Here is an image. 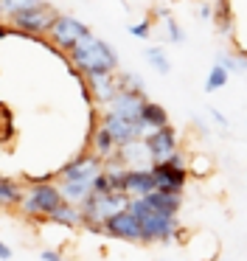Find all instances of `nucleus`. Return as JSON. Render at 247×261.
I'll use <instances>...</instances> for the list:
<instances>
[{
    "instance_id": "obj_1",
    "label": "nucleus",
    "mask_w": 247,
    "mask_h": 261,
    "mask_svg": "<svg viewBox=\"0 0 247 261\" xmlns=\"http://www.w3.org/2000/svg\"><path fill=\"white\" fill-rule=\"evenodd\" d=\"M70 68L76 73H82L84 79H95V76H110V73H118V59L115 48L110 42H104L101 37H87L84 42H79L70 54Z\"/></svg>"
},
{
    "instance_id": "obj_2",
    "label": "nucleus",
    "mask_w": 247,
    "mask_h": 261,
    "mask_svg": "<svg viewBox=\"0 0 247 261\" xmlns=\"http://www.w3.org/2000/svg\"><path fill=\"white\" fill-rule=\"evenodd\" d=\"M65 202L56 177H28V188H26V199H22L20 214L28 219H45L51 222L54 211Z\"/></svg>"
},
{
    "instance_id": "obj_3",
    "label": "nucleus",
    "mask_w": 247,
    "mask_h": 261,
    "mask_svg": "<svg viewBox=\"0 0 247 261\" xmlns=\"http://www.w3.org/2000/svg\"><path fill=\"white\" fill-rule=\"evenodd\" d=\"M129 211L140 219V227H143V244H166V242H174L180 236V222L177 216H168V214H160L155 211L143 197L138 199H129Z\"/></svg>"
},
{
    "instance_id": "obj_4",
    "label": "nucleus",
    "mask_w": 247,
    "mask_h": 261,
    "mask_svg": "<svg viewBox=\"0 0 247 261\" xmlns=\"http://www.w3.org/2000/svg\"><path fill=\"white\" fill-rule=\"evenodd\" d=\"M56 20H59V12H56L51 3H39V6H31V9H22V12L9 14L6 23L22 37H48Z\"/></svg>"
},
{
    "instance_id": "obj_5",
    "label": "nucleus",
    "mask_w": 247,
    "mask_h": 261,
    "mask_svg": "<svg viewBox=\"0 0 247 261\" xmlns=\"http://www.w3.org/2000/svg\"><path fill=\"white\" fill-rule=\"evenodd\" d=\"M152 171H155V182H157V191H166V194H183L185 186L191 180V171H188V158L185 154H171L168 160H160V163H152Z\"/></svg>"
},
{
    "instance_id": "obj_6",
    "label": "nucleus",
    "mask_w": 247,
    "mask_h": 261,
    "mask_svg": "<svg viewBox=\"0 0 247 261\" xmlns=\"http://www.w3.org/2000/svg\"><path fill=\"white\" fill-rule=\"evenodd\" d=\"M87 37H93V31H90V25L84 23V20L73 17V14H59V20L54 23L48 40L59 54H70L73 48H76L79 42H84Z\"/></svg>"
},
{
    "instance_id": "obj_7",
    "label": "nucleus",
    "mask_w": 247,
    "mask_h": 261,
    "mask_svg": "<svg viewBox=\"0 0 247 261\" xmlns=\"http://www.w3.org/2000/svg\"><path fill=\"white\" fill-rule=\"evenodd\" d=\"M104 169H107V163L101 154L84 152V154H76L73 160H67L54 177H56V182H93Z\"/></svg>"
},
{
    "instance_id": "obj_8",
    "label": "nucleus",
    "mask_w": 247,
    "mask_h": 261,
    "mask_svg": "<svg viewBox=\"0 0 247 261\" xmlns=\"http://www.w3.org/2000/svg\"><path fill=\"white\" fill-rule=\"evenodd\" d=\"M104 236L118 239V242H129V244H143V227H140V219L132 211L124 208L104 222Z\"/></svg>"
},
{
    "instance_id": "obj_9",
    "label": "nucleus",
    "mask_w": 247,
    "mask_h": 261,
    "mask_svg": "<svg viewBox=\"0 0 247 261\" xmlns=\"http://www.w3.org/2000/svg\"><path fill=\"white\" fill-rule=\"evenodd\" d=\"M143 143H146V149H149V154H152L155 163L168 160L171 154L180 152V135H177V129H174L171 124L160 126V129H152L149 135L143 138Z\"/></svg>"
},
{
    "instance_id": "obj_10",
    "label": "nucleus",
    "mask_w": 247,
    "mask_h": 261,
    "mask_svg": "<svg viewBox=\"0 0 247 261\" xmlns=\"http://www.w3.org/2000/svg\"><path fill=\"white\" fill-rule=\"evenodd\" d=\"M101 124L112 132L118 146H127V143H132V141H143V138L149 135L143 121H124V118H118V115L107 113V110L101 113Z\"/></svg>"
},
{
    "instance_id": "obj_11",
    "label": "nucleus",
    "mask_w": 247,
    "mask_h": 261,
    "mask_svg": "<svg viewBox=\"0 0 247 261\" xmlns=\"http://www.w3.org/2000/svg\"><path fill=\"white\" fill-rule=\"evenodd\" d=\"M152 191H157L155 171L152 169H127L124 171V194H127L129 199L149 197Z\"/></svg>"
},
{
    "instance_id": "obj_12",
    "label": "nucleus",
    "mask_w": 247,
    "mask_h": 261,
    "mask_svg": "<svg viewBox=\"0 0 247 261\" xmlns=\"http://www.w3.org/2000/svg\"><path fill=\"white\" fill-rule=\"evenodd\" d=\"M143 101H146V93H129V90H121L115 98H112L110 107H104L107 113L118 115L124 121H140V110H143Z\"/></svg>"
},
{
    "instance_id": "obj_13",
    "label": "nucleus",
    "mask_w": 247,
    "mask_h": 261,
    "mask_svg": "<svg viewBox=\"0 0 247 261\" xmlns=\"http://www.w3.org/2000/svg\"><path fill=\"white\" fill-rule=\"evenodd\" d=\"M90 87H93V101L101 104V107H110L112 98L121 93L118 87V73H110V76H95V79H84Z\"/></svg>"
},
{
    "instance_id": "obj_14",
    "label": "nucleus",
    "mask_w": 247,
    "mask_h": 261,
    "mask_svg": "<svg viewBox=\"0 0 247 261\" xmlns=\"http://www.w3.org/2000/svg\"><path fill=\"white\" fill-rule=\"evenodd\" d=\"M22 199H26V191L22 186L14 180V177L0 174V208L3 211H20Z\"/></svg>"
},
{
    "instance_id": "obj_15",
    "label": "nucleus",
    "mask_w": 247,
    "mask_h": 261,
    "mask_svg": "<svg viewBox=\"0 0 247 261\" xmlns=\"http://www.w3.org/2000/svg\"><path fill=\"white\" fill-rule=\"evenodd\" d=\"M51 222H54V225H62V227H82V225H84L82 205H76V202H70V199H65V202H62L59 208L54 211Z\"/></svg>"
},
{
    "instance_id": "obj_16",
    "label": "nucleus",
    "mask_w": 247,
    "mask_h": 261,
    "mask_svg": "<svg viewBox=\"0 0 247 261\" xmlns=\"http://www.w3.org/2000/svg\"><path fill=\"white\" fill-rule=\"evenodd\" d=\"M146 202L152 205L155 211L160 214H168V216H177L180 208H183V194H166V191H152L149 197H143Z\"/></svg>"
},
{
    "instance_id": "obj_17",
    "label": "nucleus",
    "mask_w": 247,
    "mask_h": 261,
    "mask_svg": "<svg viewBox=\"0 0 247 261\" xmlns=\"http://www.w3.org/2000/svg\"><path fill=\"white\" fill-rule=\"evenodd\" d=\"M140 121H143V126H146L149 132H152V129H160V126H166V124H171V121H168L166 107H163V104H157V101H152V98H146V101H143Z\"/></svg>"
},
{
    "instance_id": "obj_18",
    "label": "nucleus",
    "mask_w": 247,
    "mask_h": 261,
    "mask_svg": "<svg viewBox=\"0 0 247 261\" xmlns=\"http://www.w3.org/2000/svg\"><path fill=\"white\" fill-rule=\"evenodd\" d=\"M90 146H93L95 154H101V158L107 160V158H110V154L118 149V143H115V138H112V132L107 129L104 124H98V126L93 129V135H90Z\"/></svg>"
},
{
    "instance_id": "obj_19",
    "label": "nucleus",
    "mask_w": 247,
    "mask_h": 261,
    "mask_svg": "<svg viewBox=\"0 0 247 261\" xmlns=\"http://www.w3.org/2000/svg\"><path fill=\"white\" fill-rule=\"evenodd\" d=\"M146 62H149L160 76H168V73H171V62H168V54L163 51L160 45H149V48H146Z\"/></svg>"
},
{
    "instance_id": "obj_20",
    "label": "nucleus",
    "mask_w": 247,
    "mask_h": 261,
    "mask_svg": "<svg viewBox=\"0 0 247 261\" xmlns=\"http://www.w3.org/2000/svg\"><path fill=\"white\" fill-rule=\"evenodd\" d=\"M228 79H230V73L216 62L205 76V93H216V90H222V87H228Z\"/></svg>"
},
{
    "instance_id": "obj_21",
    "label": "nucleus",
    "mask_w": 247,
    "mask_h": 261,
    "mask_svg": "<svg viewBox=\"0 0 247 261\" xmlns=\"http://www.w3.org/2000/svg\"><path fill=\"white\" fill-rule=\"evenodd\" d=\"M118 87L121 90H129V93H140L146 87L143 76L140 73H132V70H118Z\"/></svg>"
},
{
    "instance_id": "obj_22",
    "label": "nucleus",
    "mask_w": 247,
    "mask_h": 261,
    "mask_svg": "<svg viewBox=\"0 0 247 261\" xmlns=\"http://www.w3.org/2000/svg\"><path fill=\"white\" fill-rule=\"evenodd\" d=\"M188 171H191V177H208L213 171V163L208 158H202V154H191L188 158Z\"/></svg>"
},
{
    "instance_id": "obj_23",
    "label": "nucleus",
    "mask_w": 247,
    "mask_h": 261,
    "mask_svg": "<svg viewBox=\"0 0 247 261\" xmlns=\"http://www.w3.org/2000/svg\"><path fill=\"white\" fill-rule=\"evenodd\" d=\"M213 20H216V29L222 34L230 31V12H228V0H216V9H213Z\"/></svg>"
},
{
    "instance_id": "obj_24",
    "label": "nucleus",
    "mask_w": 247,
    "mask_h": 261,
    "mask_svg": "<svg viewBox=\"0 0 247 261\" xmlns=\"http://www.w3.org/2000/svg\"><path fill=\"white\" fill-rule=\"evenodd\" d=\"M39 3H45V0H0V9H3V14L9 17V14L22 12V9H31V6H39Z\"/></svg>"
},
{
    "instance_id": "obj_25",
    "label": "nucleus",
    "mask_w": 247,
    "mask_h": 261,
    "mask_svg": "<svg viewBox=\"0 0 247 261\" xmlns=\"http://www.w3.org/2000/svg\"><path fill=\"white\" fill-rule=\"evenodd\" d=\"M163 23H166V34H168V40H171V45H183V42H185V31L177 25V20L166 17Z\"/></svg>"
},
{
    "instance_id": "obj_26",
    "label": "nucleus",
    "mask_w": 247,
    "mask_h": 261,
    "mask_svg": "<svg viewBox=\"0 0 247 261\" xmlns=\"http://www.w3.org/2000/svg\"><path fill=\"white\" fill-rule=\"evenodd\" d=\"M216 62L222 65L228 73H239V70H244V68H241V59H239V57H233V54H225V51L216 54Z\"/></svg>"
},
{
    "instance_id": "obj_27",
    "label": "nucleus",
    "mask_w": 247,
    "mask_h": 261,
    "mask_svg": "<svg viewBox=\"0 0 247 261\" xmlns=\"http://www.w3.org/2000/svg\"><path fill=\"white\" fill-rule=\"evenodd\" d=\"M129 34L138 37V40H149L152 37V20H140V23L129 25Z\"/></svg>"
},
{
    "instance_id": "obj_28",
    "label": "nucleus",
    "mask_w": 247,
    "mask_h": 261,
    "mask_svg": "<svg viewBox=\"0 0 247 261\" xmlns=\"http://www.w3.org/2000/svg\"><path fill=\"white\" fill-rule=\"evenodd\" d=\"M208 115H211V118H213V121H216V124H219V126H222V129H228V118H225V115H222V113H219V110H216V107H208Z\"/></svg>"
},
{
    "instance_id": "obj_29",
    "label": "nucleus",
    "mask_w": 247,
    "mask_h": 261,
    "mask_svg": "<svg viewBox=\"0 0 247 261\" xmlns=\"http://www.w3.org/2000/svg\"><path fill=\"white\" fill-rule=\"evenodd\" d=\"M196 14H200V20H213V6L211 3H202V6L196 9Z\"/></svg>"
},
{
    "instance_id": "obj_30",
    "label": "nucleus",
    "mask_w": 247,
    "mask_h": 261,
    "mask_svg": "<svg viewBox=\"0 0 247 261\" xmlns=\"http://www.w3.org/2000/svg\"><path fill=\"white\" fill-rule=\"evenodd\" d=\"M39 258H42V261H62V255L56 253V250H42V253H39Z\"/></svg>"
},
{
    "instance_id": "obj_31",
    "label": "nucleus",
    "mask_w": 247,
    "mask_h": 261,
    "mask_svg": "<svg viewBox=\"0 0 247 261\" xmlns=\"http://www.w3.org/2000/svg\"><path fill=\"white\" fill-rule=\"evenodd\" d=\"M11 255H14V253H11V247L6 242H0V261H9Z\"/></svg>"
},
{
    "instance_id": "obj_32",
    "label": "nucleus",
    "mask_w": 247,
    "mask_h": 261,
    "mask_svg": "<svg viewBox=\"0 0 247 261\" xmlns=\"http://www.w3.org/2000/svg\"><path fill=\"white\" fill-rule=\"evenodd\" d=\"M3 17H6V14H3V9H0V20H3Z\"/></svg>"
}]
</instances>
